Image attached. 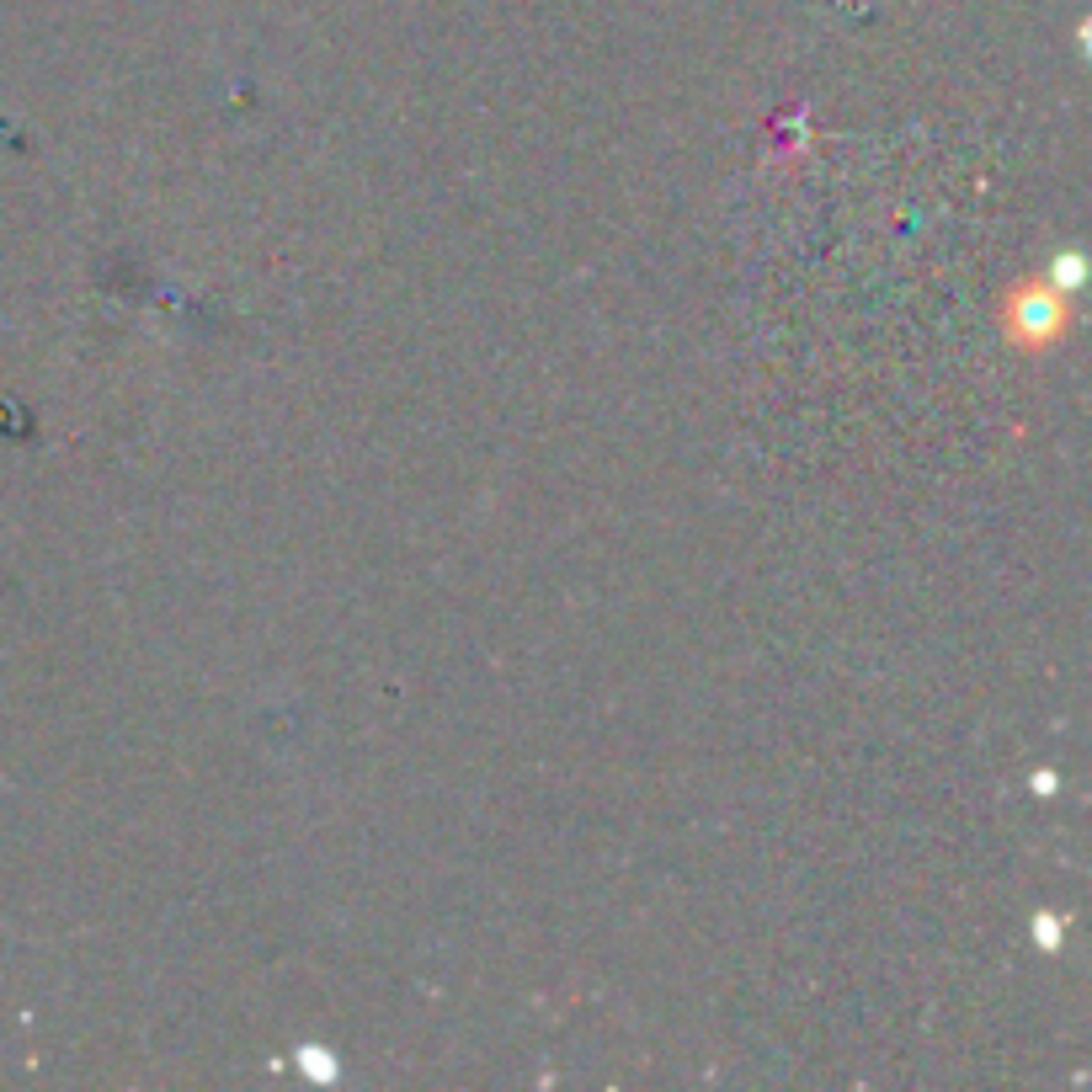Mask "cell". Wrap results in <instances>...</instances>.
Listing matches in <instances>:
<instances>
[{"mask_svg":"<svg viewBox=\"0 0 1092 1092\" xmlns=\"http://www.w3.org/2000/svg\"><path fill=\"white\" fill-rule=\"evenodd\" d=\"M293 1066L305 1071L310 1082H336V1076H342L336 1056H331V1050H320V1044H298V1050H293Z\"/></svg>","mask_w":1092,"mask_h":1092,"instance_id":"cell-3","label":"cell"},{"mask_svg":"<svg viewBox=\"0 0 1092 1092\" xmlns=\"http://www.w3.org/2000/svg\"><path fill=\"white\" fill-rule=\"evenodd\" d=\"M1039 944H1061V917H1039Z\"/></svg>","mask_w":1092,"mask_h":1092,"instance_id":"cell-4","label":"cell"},{"mask_svg":"<svg viewBox=\"0 0 1092 1092\" xmlns=\"http://www.w3.org/2000/svg\"><path fill=\"white\" fill-rule=\"evenodd\" d=\"M1002 331H1007V342L1024 347V352L1056 347L1061 336L1071 331V293L1050 288L1044 278L1018 283V288H1012V298H1007V310H1002Z\"/></svg>","mask_w":1092,"mask_h":1092,"instance_id":"cell-1","label":"cell"},{"mask_svg":"<svg viewBox=\"0 0 1092 1092\" xmlns=\"http://www.w3.org/2000/svg\"><path fill=\"white\" fill-rule=\"evenodd\" d=\"M1087 278V261L1076 251H1061V256H1050V267H1044V283L1050 288H1061V293H1076Z\"/></svg>","mask_w":1092,"mask_h":1092,"instance_id":"cell-2","label":"cell"}]
</instances>
